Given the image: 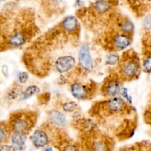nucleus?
<instances>
[{
    "label": "nucleus",
    "instance_id": "f257e3e1",
    "mask_svg": "<svg viewBox=\"0 0 151 151\" xmlns=\"http://www.w3.org/2000/svg\"><path fill=\"white\" fill-rule=\"evenodd\" d=\"M142 71V63L137 53L128 50L122 54L118 65V75L122 81H130L139 76Z\"/></svg>",
    "mask_w": 151,
    "mask_h": 151
},
{
    "label": "nucleus",
    "instance_id": "f03ea898",
    "mask_svg": "<svg viewBox=\"0 0 151 151\" xmlns=\"http://www.w3.org/2000/svg\"><path fill=\"white\" fill-rule=\"evenodd\" d=\"M37 116L35 112L16 111L12 114L8 124L11 133H19L28 135L33 128L36 122Z\"/></svg>",
    "mask_w": 151,
    "mask_h": 151
},
{
    "label": "nucleus",
    "instance_id": "7ed1b4c3",
    "mask_svg": "<svg viewBox=\"0 0 151 151\" xmlns=\"http://www.w3.org/2000/svg\"><path fill=\"white\" fill-rule=\"evenodd\" d=\"M32 35V29L27 27L16 28L3 38L0 44V51L7 49L23 47Z\"/></svg>",
    "mask_w": 151,
    "mask_h": 151
},
{
    "label": "nucleus",
    "instance_id": "20e7f679",
    "mask_svg": "<svg viewBox=\"0 0 151 151\" xmlns=\"http://www.w3.org/2000/svg\"><path fill=\"white\" fill-rule=\"evenodd\" d=\"M82 144L90 151H112L114 147V142L110 137L99 134L97 131L86 136Z\"/></svg>",
    "mask_w": 151,
    "mask_h": 151
},
{
    "label": "nucleus",
    "instance_id": "39448f33",
    "mask_svg": "<svg viewBox=\"0 0 151 151\" xmlns=\"http://www.w3.org/2000/svg\"><path fill=\"white\" fill-rule=\"evenodd\" d=\"M122 81L118 73L112 74L108 76L101 86V94L107 99L120 96L123 87Z\"/></svg>",
    "mask_w": 151,
    "mask_h": 151
},
{
    "label": "nucleus",
    "instance_id": "423d86ee",
    "mask_svg": "<svg viewBox=\"0 0 151 151\" xmlns=\"http://www.w3.org/2000/svg\"><path fill=\"white\" fill-rule=\"evenodd\" d=\"M55 127L47 125V127H41L34 130L29 136V140L36 149L44 148L47 147L52 140V129Z\"/></svg>",
    "mask_w": 151,
    "mask_h": 151
},
{
    "label": "nucleus",
    "instance_id": "0eeeda50",
    "mask_svg": "<svg viewBox=\"0 0 151 151\" xmlns=\"http://www.w3.org/2000/svg\"><path fill=\"white\" fill-rule=\"evenodd\" d=\"M97 85L94 83H84L81 82H73L70 85V92L72 97L78 100H86L91 99L94 95Z\"/></svg>",
    "mask_w": 151,
    "mask_h": 151
},
{
    "label": "nucleus",
    "instance_id": "6e6552de",
    "mask_svg": "<svg viewBox=\"0 0 151 151\" xmlns=\"http://www.w3.org/2000/svg\"><path fill=\"white\" fill-rule=\"evenodd\" d=\"M132 37L116 31L108 37V47L111 50V52L125 50L131 46L133 40Z\"/></svg>",
    "mask_w": 151,
    "mask_h": 151
},
{
    "label": "nucleus",
    "instance_id": "1a4fd4ad",
    "mask_svg": "<svg viewBox=\"0 0 151 151\" xmlns=\"http://www.w3.org/2000/svg\"><path fill=\"white\" fill-rule=\"evenodd\" d=\"M78 64L80 69L86 73H89L94 69V60L88 44H83L80 47L78 55Z\"/></svg>",
    "mask_w": 151,
    "mask_h": 151
},
{
    "label": "nucleus",
    "instance_id": "9d476101",
    "mask_svg": "<svg viewBox=\"0 0 151 151\" xmlns=\"http://www.w3.org/2000/svg\"><path fill=\"white\" fill-rule=\"evenodd\" d=\"M77 64L76 59L71 55H60L55 60V70L61 75L69 73L75 68Z\"/></svg>",
    "mask_w": 151,
    "mask_h": 151
},
{
    "label": "nucleus",
    "instance_id": "9b49d317",
    "mask_svg": "<svg viewBox=\"0 0 151 151\" xmlns=\"http://www.w3.org/2000/svg\"><path fill=\"white\" fill-rule=\"evenodd\" d=\"M60 29L66 35L77 36L80 31V23L78 18L75 16H68L65 17L59 24Z\"/></svg>",
    "mask_w": 151,
    "mask_h": 151
},
{
    "label": "nucleus",
    "instance_id": "f8f14e48",
    "mask_svg": "<svg viewBox=\"0 0 151 151\" xmlns=\"http://www.w3.org/2000/svg\"><path fill=\"white\" fill-rule=\"evenodd\" d=\"M114 5V0H97L91 4V8L94 14L103 16L110 13Z\"/></svg>",
    "mask_w": 151,
    "mask_h": 151
},
{
    "label": "nucleus",
    "instance_id": "ddd939ff",
    "mask_svg": "<svg viewBox=\"0 0 151 151\" xmlns=\"http://www.w3.org/2000/svg\"><path fill=\"white\" fill-rule=\"evenodd\" d=\"M49 122L58 128H63L67 124L66 116L58 109H52L48 112Z\"/></svg>",
    "mask_w": 151,
    "mask_h": 151
},
{
    "label": "nucleus",
    "instance_id": "4468645a",
    "mask_svg": "<svg viewBox=\"0 0 151 151\" xmlns=\"http://www.w3.org/2000/svg\"><path fill=\"white\" fill-rule=\"evenodd\" d=\"M117 31L122 33L133 36L135 31V26L134 23L127 17H121L116 22Z\"/></svg>",
    "mask_w": 151,
    "mask_h": 151
},
{
    "label": "nucleus",
    "instance_id": "2eb2a0df",
    "mask_svg": "<svg viewBox=\"0 0 151 151\" xmlns=\"http://www.w3.org/2000/svg\"><path fill=\"white\" fill-rule=\"evenodd\" d=\"M10 135L11 131L8 122H0V146L8 142Z\"/></svg>",
    "mask_w": 151,
    "mask_h": 151
},
{
    "label": "nucleus",
    "instance_id": "dca6fc26",
    "mask_svg": "<svg viewBox=\"0 0 151 151\" xmlns=\"http://www.w3.org/2000/svg\"><path fill=\"white\" fill-rule=\"evenodd\" d=\"M24 91V88L21 84L16 83L13 84L12 87H10L7 93V99L8 100H15L17 98H20L22 92Z\"/></svg>",
    "mask_w": 151,
    "mask_h": 151
},
{
    "label": "nucleus",
    "instance_id": "f3484780",
    "mask_svg": "<svg viewBox=\"0 0 151 151\" xmlns=\"http://www.w3.org/2000/svg\"><path fill=\"white\" fill-rule=\"evenodd\" d=\"M10 139L12 146L24 147L25 145L27 139V135L19 134V133H11Z\"/></svg>",
    "mask_w": 151,
    "mask_h": 151
},
{
    "label": "nucleus",
    "instance_id": "a211bd4d",
    "mask_svg": "<svg viewBox=\"0 0 151 151\" xmlns=\"http://www.w3.org/2000/svg\"><path fill=\"white\" fill-rule=\"evenodd\" d=\"M40 91H41V89H40L39 86H38L37 85H30L24 89L19 100H26L30 97H33L35 94H39Z\"/></svg>",
    "mask_w": 151,
    "mask_h": 151
},
{
    "label": "nucleus",
    "instance_id": "6ab92c4d",
    "mask_svg": "<svg viewBox=\"0 0 151 151\" xmlns=\"http://www.w3.org/2000/svg\"><path fill=\"white\" fill-rule=\"evenodd\" d=\"M142 70L147 74L151 73V52L145 54L142 62Z\"/></svg>",
    "mask_w": 151,
    "mask_h": 151
},
{
    "label": "nucleus",
    "instance_id": "aec40b11",
    "mask_svg": "<svg viewBox=\"0 0 151 151\" xmlns=\"http://www.w3.org/2000/svg\"><path fill=\"white\" fill-rule=\"evenodd\" d=\"M78 107V103L75 101H66L61 104V109L64 113H75Z\"/></svg>",
    "mask_w": 151,
    "mask_h": 151
},
{
    "label": "nucleus",
    "instance_id": "412c9836",
    "mask_svg": "<svg viewBox=\"0 0 151 151\" xmlns=\"http://www.w3.org/2000/svg\"><path fill=\"white\" fill-rule=\"evenodd\" d=\"M60 151H80V145L74 142H65L59 145Z\"/></svg>",
    "mask_w": 151,
    "mask_h": 151
},
{
    "label": "nucleus",
    "instance_id": "4be33fe9",
    "mask_svg": "<svg viewBox=\"0 0 151 151\" xmlns=\"http://www.w3.org/2000/svg\"><path fill=\"white\" fill-rule=\"evenodd\" d=\"M121 57L119 54L116 52H110L107 56L106 59V64L108 66H116L119 65V61H120Z\"/></svg>",
    "mask_w": 151,
    "mask_h": 151
},
{
    "label": "nucleus",
    "instance_id": "5701e85b",
    "mask_svg": "<svg viewBox=\"0 0 151 151\" xmlns=\"http://www.w3.org/2000/svg\"><path fill=\"white\" fill-rule=\"evenodd\" d=\"M16 78H17L18 83L21 85L26 84L29 79V73L27 72H19L16 75Z\"/></svg>",
    "mask_w": 151,
    "mask_h": 151
},
{
    "label": "nucleus",
    "instance_id": "b1692460",
    "mask_svg": "<svg viewBox=\"0 0 151 151\" xmlns=\"http://www.w3.org/2000/svg\"><path fill=\"white\" fill-rule=\"evenodd\" d=\"M142 27L146 32H151V13L146 15L143 19Z\"/></svg>",
    "mask_w": 151,
    "mask_h": 151
},
{
    "label": "nucleus",
    "instance_id": "393cba45",
    "mask_svg": "<svg viewBox=\"0 0 151 151\" xmlns=\"http://www.w3.org/2000/svg\"><path fill=\"white\" fill-rule=\"evenodd\" d=\"M126 1H128L130 6L133 7L134 10H136L137 12H138V10L142 8L143 2H144V0H126Z\"/></svg>",
    "mask_w": 151,
    "mask_h": 151
},
{
    "label": "nucleus",
    "instance_id": "a878e982",
    "mask_svg": "<svg viewBox=\"0 0 151 151\" xmlns=\"http://www.w3.org/2000/svg\"><path fill=\"white\" fill-rule=\"evenodd\" d=\"M120 96L128 103V104L132 105L133 99L132 97H131V96L129 94V91H128V88H126V87H122Z\"/></svg>",
    "mask_w": 151,
    "mask_h": 151
},
{
    "label": "nucleus",
    "instance_id": "bb28decb",
    "mask_svg": "<svg viewBox=\"0 0 151 151\" xmlns=\"http://www.w3.org/2000/svg\"><path fill=\"white\" fill-rule=\"evenodd\" d=\"M39 101L41 104L47 103L49 100H50V93H44L42 94L39 95Z\"/></svg>",
    "mask_w": 151,
    "mask_h": 151
},
{
    "label": "nucleus",
    "instance_id": "cd10ccee",
    "mask_svg": "<svg viewBox=\"0 0 151 151\" xmlns=\"http://www.w3.org/2000/svg\"><path fill=\"white\" fill-rule=\"evenodd\" d=\"M144 117L145 119V122L151 125V105L148 106L147 110L145 112Z\"/></svg>",
    "mask_w": 151,
    "mask_h": 151
},
{
    "label": "nucleus",
    "instance_id": "c85d7f7f",
    "mask_svg": "<svg viewBox=\"0 0 151 151\" xmlns=\"http://www.w3.org/2000/svg\"><path fill=\"white\" fill-rule=\"evenodd\" d=\"M138 150V145L131 146V147H125L119 149L117 151H137Z\"/></svg>",
    "mask_w": 151,
    "mask_h": 151
},
{
    "label": "nucleus",
    "instance_id": "c756f323",
    "mask_svg": "<svg viewBox=\"0 0 151 151\" xmlns=\"http://www.w3.org/2000/svg\"><path fill=\"white\" fill-rule=\"evenodd\" d=\"M137 151H151L150 147L147 144H138V150Z\"/></svg>",
    "mask_w": 151,
    "mask_h": 151
},
{
    "label": "nucleus",
    "instance_id": "7c9ffc66",
    "mask_svg": "<svg viewBox=\"0 0 151 151\" xmlns=\"http://www.w3.org/2000/svg\"><path fill=\"white\" fill-rule=\"evenodd\" d=\"M0 151H13V146L4 144L0 146Z\"/></svg>",
    "mask_w": 151,
    "mask_h": 151
},
{
    "label": "nucleus",
    "instance_id": "2f4dec72",
    "mask_svg": "<svg viewBox=\"0 0 151 151\" xmlns=\"http://www.w3.org/2000/svg\"><path fill=\"white\" fill-rule=\"evenodd\" d=\"M1 72H2V74L4 75V76L6 77V78L8 76L9 69H8V66H7V65H5V64L3 65L2 67H1Z\"/></svg>",
    "mask_w": 151,
    "mask_h": 151
},
{
    "label": "nucleus",
    "instance_id": "473e14b6",
    "mask_svg": "<svg viewBox=\"0 0 151 151\" xmlns=\"http://www.w3.org/2000/svg\"><path fill=\"white\" fill-rule=\"evenodd\" d=\"M13 151H24V146H13Z\"/></svg>",
    "mask_w": 151,
    "mask_h": 151
},
{
    "label": "nucleus",
    "instance_id": "72a5a7b5",
    "mask_svg": "<svg viewBox=\"0 0 151 151\" xmlns=\"http://www.w3.org/2000/svg\"><path fill=\"white\" fill-rule=\"evenodd\" d=\"M3 22H4V21H3L2 22V19H0V38L1 37H2V30H3V26L2 25H4V23H3Z\"/></svg>",
    "mask_w": 151,
    "mask_h": 151
},
{
    "label": "nucleus",
    "instance_id": "f704fd0d",
    "mask_svg": "<svg viewBox=\"0 0 151 151\" xmlns=\"http://www.w3.org/2000/svg\"><path fill=\"white\" fill-rule=\"evenodd\" d=\"M49 1L53 4H60V3L63 2V0H49Z\"/></svg>",
    "mask_w": 151,
    "mask_h": 151
},
{
    "label": "nucleus",
    "instance_id": "c9c22d12",
    "mask_svg": "<svg viewBox=\"0 0 151 151\" xmlns=\"http://www.w3.org/2000/svg\"><path fill=\"white\" fill-rule=\"evenodd\" d=\"M83 4V1L82 0H76L75 1V5L78 6V7H81Z\"/></svg>",
    "mask_w": 151,
    "mask_h": 151
},
{
    "label": "nucleus",
    "instance_id": "e433bc0d",
    "mask_svg": "<svg viewBox=\"0 0 151 151\" xmlns=\"http://www.w3.org/2000/svg\"><path fill=\"white\" fill-rule=\"evenodd\" d=\"M42 151H53V149L51 147H46L43 149Z\"/></svg>",
    "mask_w": 151,
    "mask_h": 151
},
{
    "label": "nucleus",
    "instance_id": "4c0bfd02",
    "mask_svg": "<svg viewBox=\"0 0 151 151\" xmlns=\"http://www.w3.org/2000/svg\"><path fill=\"white\" fill-rule=\"evenodd\" d=\"M0 1H4V0H0Z\"/></svg>",
    "mask_w": 151,
    "mask_h": 151
},
{
    "label": "nucleus",
    "instance_id": "58836bf2",
    "mask_svg": "<svg viewBox=\"0 0 151 151\" xmlns=\"http://www.w3.org/2000/svg\"><path fill=\"white\" fill-rule=\"evenodd\" d=\"M149 1H150V0H149Z\"/></svg>",
    "mask_w": 151,
    "mask_h": 151
}]
</instances>
